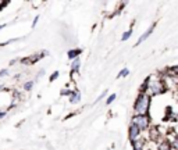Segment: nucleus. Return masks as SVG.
Listing matches in <instances>:
<instances>
[{"instance_id": "obj_2", "label": "nucleus", "mask_w": 178, "mask_h": 150, "mask_svg": "<svg viewBox=\"0 0 178 150\" xmlns=\"http://www.w3.org/2000/svg\"><path fill=\"white\" fill-rule=\"evenodd\" d=\"M148 81V89H146V93H148L149 96H160V95H163L164 92L167 90L166 88V84L164 81L161 79V77H156V75H150L146 78Z\"/></svg>"}, {"instance_id": "obj_9", "label": "nucleus", "mask_w": 178, "mask_h": 150, "mask_svg": "<svg viewBox=\"0 0 178 150\" xmlns=\"http://www.w3.org/2000/svg\"><path fill=\"white\" fill-rule=\"evenodd\" d=\"M82 53L81 49H73V50H70L68 53H67V56H68V58L71 61L75 60V58H79V54Z\"/></svg>"}, {"instance_id": "obj_14", "label": "nucleus", "mask_w": 178, "mask_h": 150, "mask_svg": "<svg viewBox=\"0 0 178 150\" xmlns=\"http://www.w3.org/2000/svg\"><path fill=\"white\" fill-rule=\"evenodd\" d=\"M32 86H33V81H28V82H25L22 88H24V90H31Z\"/></svg>"}, {"instance_id": "obj_8", "label": "nucleus", "mask_w": 178, "mask_h": 150, "mask_svg": "<svg viewBox=\"0 0 178 150\" xmlns=\"http://www.w3.org/2000/svg\"><path fill=\"white\" fill-rule=\"evenodd\" d=\"M79 69H81V60L75 58L71 61V74H78Z\"/></svg>"}, {"instance_id": "obj_13", "label": "nucleus", "mask_w": 178, "mask_h": 150, "mask_svg": "<svg viewBox=\"0 0 178 150\" xmlns=\"http://www.w3.org/2000/svg\"><path fill=\"white\" fill-rule=\"evenodd\" d=\"M116 97H117V95H116V93H112V95H110V96L107 97V100H106V104H107V106L112 104V103L116 100Z\"/></svg>"}, {"instance_id": "obj_17", "label": "nucleus", "mask_w": 178, "mask_h": 150, "mask_svg": "<svg viewBox=\"0 0 178 150\" xmlns=\"http://www.w3.org/2000/svg\"><path fill=\"white\" fill-rule=\"evenodd\" d=\"M9 74V69H2V71H0V78H3V77H6V75Z\"/></svg>"}, {"instance_id": "obj_1", "label": "nucleus", "mask_w": 178, "mask_h": 150, "mask_svg": "<svg viewBox=\"0 0 178 150\" xmlns=\"http://www.w3.org/2000/svg\"><path fill=\"white\" fill-rule=\"evenodd\" d=\"M152 97L148 93L139 92L134 102V115H149Z\"/></svg>"}, {"instance_id": "obj_15", "label": "nucleus", "mask_w": 178, "mask_h": 150, "mask_svg": "<svg viewBox=\"0 0 178 150\" xmlns=\"http://www.w3.org/2000/svg\"><path fill=\"white\" fill-rule=\"evenodd\" d=\"M71 92H73L71 89H67V88H64V89H61L60 95H61V96H70V95H71Z\"/></svg>"}, {"instance_id": "obj_4", "label": "nucleus", "mask_w": 178, "mask_h": 150, "mask_svg": "<svg viewBox=\"0 0 178 150\" xmlns=\"http://www.w3.org/2000/svg\"><path fill=\"white\" fill-rule=\"evenodd\" d=\"M142 131L138 128V126L132 125V124H130V128H128V139H130V142L132 143V142L138 141V139L142 138Z\"/></svg>"}, {"instance_id": "obj_11", "label": "nucleus", "mask_w": 178, "mask_h": 150, "mask_svg": "<svg viewBox=\"0 0 178 150\" xmlns=\"http://www.w3.org/2000/svg\"><path fill=\"white\" fill-rule=\"evenodd\" d=\"M128 75H130V69L123 68L120 72H118V78H125V77H128Z\"/></svg>"}, {"instance_id": "obj_12", "label": "nucleus", "mask_w": 178, "mask_h": 150, "mask_svg": "<svg viewBox=\"0 0 178 150\" xmlns=\"http://www.w3.org/2000/svg\"><path fill=\"white\" fill-rule=\"evenodd\" d=\"M170 143H171L172 150H178V135L175 136L174 139H171V141H170Z\"/></svg>"}, {"instance_id": "obj_18", "label": "nucleus", "mask_w": 178, "mask_h": 150, "mask_svg": "<svg viewBox=\"0 0 178 150\" xmlns=\"http://www.w3.org/2000/svg\"><path fill=\"white\" fill-rule=\"evenodd\" d=\"M106 95H107V92H106V90H104V92H103V93H100V96H99V97H97V99H96V102H95V103L100 102V100H102V99H103V97H104V96H106Z\"/></svg>"}, {"instance_id": "obj_7", "label": "nucleus", "mask_w": 178, "mask_h": 150, "mask_svg": "<svg viewBox=\"0 0 178 150\" xmlns=\"http://www.w3.org/2000/svg\"><path fill=\"white\" fill-rule=\"evenodd\" d=\"M70 99V103L71 104H77V103L81 102V92H79L78 89H74L73 92H71V95L68 96Z\"/></svg>"}, {"instance_id": "obj_19", "label": "nucleus", "mask_w": 178, "mask_h": 150, "mask_svg": "<svg viewBox=\"0 0 178 150\" xmlns=\"http://www.w3.org/2000/svg\"><path fill=\"white\" fill-rule=\"evenodd\" d=\"M6 4H7V3H6V2H3V0H0V10L3 9V7H4V6H6Z\"/></svg>"}, {"instance_id": "obj_6", "label": "nucleus", "mask_w": 178, "mask_h": 150, "mask_svg": "<svg viewBox=\"0 0 178 150\" xmlns=\"http://www.w3.org/2000/svg\"><path fill=\"white\" fill-rule=\"evenodd\" d=\"M132 150H146V146H148V142L145 141L143 138L138 139V141L132 142Z\"/></svg>"}, {"instance_id": "obj_3", "label": "nucleus", "mask_w": 178, "mask_h": 150, "mask_svg": "<svg viewBox=\"0 0 178 150\" xmlns=\"http://www.w3.org/2000/svg\"><path fill=\"white\" fill-rule=\"evenodd\" d=\"M131 124L138 126L142 132H148L152 128V118L149 115H132Z\"/></svg>"}, {"instance_id": "obj_5", "label": "nucleus", "mask_w": 178, "mask_h": 150, "mask_svg": "<svg viewBox=\"0 0 178 150\" xmlns=\"http://www.w3.org/2000/svg\"><path fill=\"white\" fill-rule=\"evenodd\" d=\"M154 28H156V24H152V25H150V28H149V29H148V31H146V32H145V33H142V35H141V36H139V39H138V42H136V46H139V45H141V43H143V42H145V40H146V39H148L149 36H150V35H152V33H153Z\"/></svg>"}, {"instance_id": "obj_10", "label": "nucleus", "mask_w": 178, "mask_h": 150, "mask_svg": "<svg viewBox=\"0 0 178 150\" xmlns=\"http://www.w3.org/2000/svg\"><path fill=\"white\" fill-rule=\"evenodd\" d=\"M131 35H132V29H128V31H125V32L123 33V36H121V40H123V42H125V40H128L131 38Z\"/></svg>"}, {"instance_id": "obj_21", "label": "nucleus", "mask_w": 178, "mask_h": 150, "mask_svg": "<svg viewBox=\"0 0 178 150\" xmlns=\"http://www.w3.org/2000/svg\"><path fill=\"white\" fill-rule=\"evenodd\" d=\"M4 89V85H0V90H3Z\"/></svg>"}, {"instance_id": "obj_20", "label": "nucleus", "mask_w": 178, "mask_h": 150, "mask_svg": "<svg viewBox=\"0 0 178 150\" xmlns=\"http://www.w3.org/2000/svg\"><path fill=\"white\" fill-rule=\"evenodd\" d=\"M3 117H6V110H4V111H0V118H3Z\"/></svg>"}, {"instance_id": "obj_16", "label": "nucleus", "mask_w": 178, "mask_h": 150, "mask_svg": "<svg viewBox=\"0 0 178 150\" xmlns=\"http://www.w3.org/2000/svg\"><path fill=\"white\" fill-rule=\"evenodd\" d=\"M57 78H59V71H56V72H53V74H51L50 81H55V79H57Z\"/></svg>"}]
</instances>
